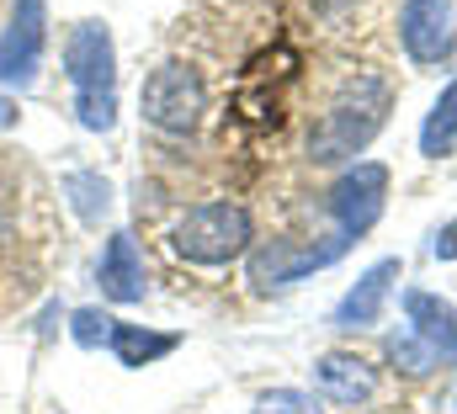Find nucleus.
<instances>
[{
    "mask_svg": "<svg viewBox=\"0 0 457 414\" xmlns=\"http://www.w3.org/2000/svg\"><path fill=\"white\" fill-rule=\"evenodd\" d=\"M64 70L75 80V117L91 133H107L117 122V48L102 21H80L64 37Z\"/></svg>",
    "mask_w": 457,
    "mask_h": 414,
    "instance_id": "obj_1",
    "label": "nucleus"
},
{
    "mask_svg": "<svg viewBox=\"0 0 457 414\" xmlns=\"http://www.w3.org/2000/svg\"><path fill=\"white\" fill-rule=\"evenodd\" d=\"M383 117H388V91H383L378 80H356L341 102L314 122V133H309V160H314V165L351 160L356 149L372 144V133L383 128Z\"/></svg>",
    "mask_w": 457,
    "mask_h": 414,
    "instance_id": "obj_2",
    "label": "nucleus"
},
{
    "mask_svg": "<svg viewBox=\"0 0 457 414\" xmlns=\"http://www.w3.org/2000/svg\"><path fill=\"white\" fill-rule=\"evenodd\" d=\"M250 212L239 203H203L192 207L181 223H176V255L197 261V266H228L234 255L250 250Z\"/></svg>",
    "mask_w": 457,
    "mask_h": 414,
    "instance_id": "obj_3",
    "label": "nucleus"
},
{
    "mask_svg": "<svg viewBox=\"0 0 457 414\" xmlns=\"http://www.w3.org/2000/svg\"><path fill=\"white\" fill-rule=\"evenodd\" d=\"M138 106H144V117H149L160 133H192V128L203 122V106H208L203 75L170 59V64H160V70L144 80Z\"/></svg>",
    "mask_w": 457,
    "mask_h": 414,
    "instance_id": "obj_4",
    "label": "nucleus"
},
{
    "mask_svg": "<svg viewBox=\"0 0 457 414\" xmlns=\"http://www.w3.org/2000/svg\"><path fill=\"white\" fill-rule=\"evenodd\" d=\"M383 203H388V170H383L378 160L351 165L341 181L330 186V212H336V223H341L345 239L367 234V228L383 218Z\"/></svg>",
    "mask_w": 457,
    "mask_h": 414,
    "instance_id": "obj_5",
    "label": "nucleus"
},
{
    "mask_svg": "<svg viewBox=\"0 0 457 414\" xmlns=\"http://www.w3.org/2000/svg\"><path fill=\"white\" fill-rule=\"evenodd\" d=\"M399 37L415 64H442L457 48V0H404Z\"/></svg>",
    "mask_w": 457,
    "mask_h": 414,
    "instance_id": "obj_6",
    "label": "nucleus"
},
{
    "mask_svg": "<svg viewBox=\"0 0 457 414\" xmlns=\"http://www.w3.org/2000/svg\"><path fill=\"white\" fill-rule=\"evenodd\" d=\"M345 234L336 239H325V244H293V239H271V244H261L255 255H250V282H261V287H282V282H298V277H309V271H320V266H336L345 255Z\"/></svg>",
    "mask_w": 457,
    "mask_h": 414,
    "instance_id": "obj_7",
    "label": "nucleus"
},
{
    "mask_svg": "<svg viewBox=\"0 0 457 414\" xmlns=\"http://www.w3.org/2000/svg\"><path fill=\"white\" fill-rule=\"evenodd\" d=\"M43 43H48L43 0H16V16L0 32V86H27L43 64Z\"/></svg>",
    "mask_w": 457,
    "mask_h": 414,
    "instance_id": "obj_8",
    "label": "nucleus"
},
{
    "mask_svg": "<svg viewBox=\"0 0 457 414\" xmlns=\"http://www.w3.org/2000/svg\"><path fill=\"white\" fill-rule=\"evenodd\" d=\"M394 282H399V261L367 266V271L356 277V287L341 298V309H336V329H372V324L383 319V303H388Z\"/></svg>",
    "mask_w": 457,
    "mask_h": 414,
    "instance_id": "obj_9",
    "label": "nucleus"
},
{
    "mask_svg": "<svg viewBox=\"0 0 457 414\" xmlns=\"http://www.w3.org/2000/svg\"><path fill=\"white\" fill-rule=\"evenodd\" d=\"M404 313H410V329L447 361V356H457V309L447 303V298H436V293H404Z\"/></svg>",
    "mask_w": 457,
    "mask_h": 414,
    "instance_id": "obj_10",
    "label": "nucleus"
},
{
    "mask_svg": "<svg viewBox=\"0 0 457 414\" xmlns=\"http://www.w3.org/2000/svg\"><path fill=\"white\" fill-rule=\"evenodd\" d=\"M102 293L112 303H138L144 298V255H138L133 234H122V228L107 239V250H102Z\"/></svg>",
    "mask_w": 457,
    "mask_h": 414,
    "instance_id": "obj_11",
    "label": "nucleus"
},
{
    "mask_svg": "<svg viewBox=\"0 0 457 414\" xmlns=\"http://www.w3.org/2000/svg\"><path fill=\"white\" fill-rule=\"evenodd\" d=\"M314 383H320V393L336 399V404H361V399H372V388H378L372 367H367L361 356H345V351H330V356L314 361Z\"/></svg>",
    "mask_w": 457,
    "mask_h": 414,
    "instance_id": "obj_12",
    "label": "nucleus"
},
{
    "mask_svg": "<svg viewBox=\"0 0 457 414\" xmlns=\"http://www.w3.org/2000/svg\"><path fill=\"white\" fill-rule=\"evenodd\" d=\"M112 351H117L122 367H149V361H160V356L176 351V335H154V329H144V324H117Z\"/></svg>",
    "mask_w": 457,
    "mask_h": 414,
    "instance_id": "obj_13",
    "label": "nucleus"
},
{
    "mask_svg": "<svg viewBox=\"0 0 457 414\" xmlns=\"http://www.w3.org/2000/svg\"><path fill=\"white\" fill-rule=\"evenodd\" d=\"M453 149H457V80L436 96L431 117H426V128H420V154L442 160V154H453Z\"/></svg>",
    "mask_w": 457,
    "mask_h": 414,
    "instance_id": "obj_14",
    "label": "nucleus"
},
{
    "mask_svg": "<svg viewBox=\"0 0 457 414\" xmlns=\"http://www.w3.org/2000/svg\"><path fill=\"white\" fill-rule=\"evenodd\" d=\"M64 192H70V203H75V212H80L86 223H96V218L112 207V186H107L102 176H91V170L64 176Z\"/></svg>",
    "mask_w": 457,
    "mask_h": 414,
    "instance_id": "obj_15",
    "label": "nucleus"
},
{
    "mask_svg": "<svg viewBox=\"0 0 457 414\" xmlns=\"http://www.w3.org/2000/svg\"><path fill=\"white\" fill-rule=\"evenodd\" d=\"M388 356H394V367H404L410 377H426L431 367H442V356H436L415 329H399V335L388 340Z\"/></svg>",
    "mask_w": 457,
    "mask_h": 414,
    "instance_id": "obj_16",
    "label": "nucleus"
},
{
    "mask_svg": "<svg viewBox=\"0 0 457 414\" xmlns=\"http://www.w3.org/2000/svg\"><path fill=\"white\" fill-rule=\"evenodd\" d=\"M112 329H117V319H112V313H102V309H80V313H75V324H70L75 345H86V351L112 345Z\"/></svg>",
    "mask_w": 457,
    "mask_h": 414,
    "instance_id": "obj_17",
    "label": "nucleus"
},
{
    "mask_svg": "<svg viewBox=\"0 0 457 414\" xmlns=\"http://www.w3.org/2000/svg\"><path fill=\"white\" fill-rule=\"evenodd\" d=\"M255 414H320V399L314 393H303V388H271Z\"/></svg>",
    "mask_w": 457,
    "mask_h": 414,
    "instance_id": "obj_18",
    "label": "nucleus"
},
{
    "mask_svg": "<svg viewBox=\"0 0 457 414\" xmlns=\"http://www.w3.org/2000/svg\"><path fill=\"white\" fill-rule=\"evenodd\" d=\"M436 255H442V261H453V255H457V223H453V228H442V239H436Z\"/></svg>",
    "mask_w": 457,
    "mask_h": 414,
    "instance_id": "obj_19",
    "label": "nucleus"
}]
</instances>
